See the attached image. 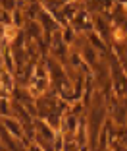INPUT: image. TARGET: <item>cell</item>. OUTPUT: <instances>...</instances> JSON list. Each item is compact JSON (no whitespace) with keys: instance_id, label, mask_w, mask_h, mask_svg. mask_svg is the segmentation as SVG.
<instances>
[{"instance_id":"obj_1","label":"cell","mask_w":127,"mask_h":151,"mask_svg":"<svg viewBox=\"0 0 127 151\" xmlns=\"http://www.w3.org/2000/svg\"><path fill=\"white\" fill-rule=\"evenodd\" d=\"M70 25L73 27L75 31H91V27L94 25L91 19V16H89V12H85V10H77V14H75L73 18H71Z\"/></svg>"},{"instance_id":"obj_2","label":"cell","mask_w":127,"mask_h":151,"mask_svg":"<svg viewBox=\"0 0 127 151\" xmlns=\"http://www.w3.org/2000/svg\"><path fill=\"white\" fill-rule=\"evenodd\" d=\"M112 74H114V91H116V95H119V97L127 95V72H123L121 66L116 64Z\"/></svg>"},{"instance_id":"obj_3","label":"cell","mask_w":127,"mask_h":151,"mask_svg":"<svg viewBox=\"0 0 127 151\" xmlns=\"http://www.w3.org/2000/svg\"><path fill=\"white\" fill-rule=\"evenodd\" d=\"M2 124H4V128L8 130L16 139H23L25 128H23V124H21V120H19V118H13V116H10V114L2 116Z\"/></svg>"},{"instance_id":"obj_4","label":"cell","mask_w":127,"mask_h":151,"mask_svg":"<svg viewBox=\"0 0 127 151\" xmlns=\"http://www.w3.org/2000/svg\"><path fill=\"white\" fill-rule=\"evenodd\" d=\"M94 50H96V49H92L91 45H87V47L83 49V52H81V56H83V60H87L89 64H94V62H96V58H98Z\"/></svg>"},{"instance_id":"obj_5","label":"cell","mask_w":127,"mask_h":151,"mask_svg":"<svg viewBox=\"0 0 127 151\" xmlns=\"http://www.w3.org/2000/svg\"><path fill=\"white\" fill-rule=\"evenodd\" d=\"M89 41H91V43L94 45V49H96V50H104V52H106L104 39H100V37H98L96 33H91V35H89Z\"/></svg>"},{"instance_id":"obj_6","label":"cell","mask_w":127,"mask_h":151,"mask_svg":"<svg viewBox=\"0 0 127 151\" xmlns=\"http://www.w3.org/2000/svg\"><path fill=\"white\" fill-rule=\"evenodd\" d=\"M0 114H2V116L12 114V112H10V103H8L6 97H0Z\"/></svg>"}]
</instances>
